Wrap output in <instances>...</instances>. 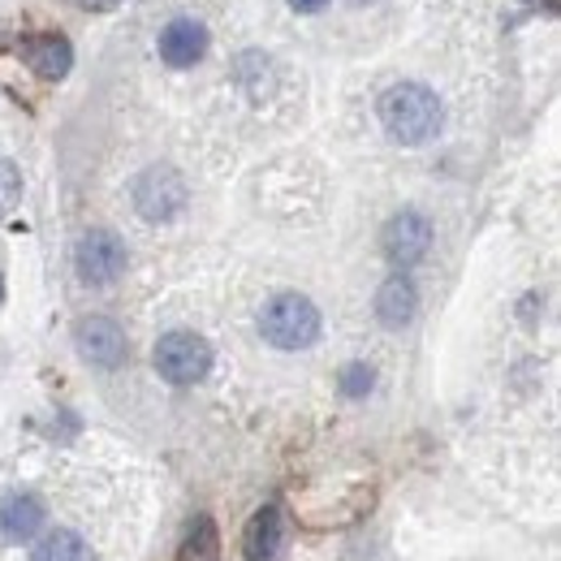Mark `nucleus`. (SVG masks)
<instances>
[{
	"instance_id": "f257e3e1",
	"label": "nucleus",
	"mask_w": 561,
	"mask_h": 561,
	"mask_svg": "<svg viewBox=\"0 0 561 561\" xmlns=\"http://www.w3.org/2000/svg\"><path fill=\"white\" fill-rule=\"evenodd\" d=\"M440 117L445 108L436 91H427L423 82H398L380 95V126L393 142H407V147L427 142L440 130Z\"/></svg>"
},
{
	"instance_id": "f03ea898",
	"label": "nucleus",
	"mask_w": 561,
	"mask_h": 561,
	"mask_svg": "<svg viewBox=\"0 0 561 561\" xmlns=\"http://www.w3.org/2000/svg\"><path fill=\"white\" fill-rule=\"evenodd\" d=\"M260 333L277 351H307L320 337V311L307 294H277L260 311Z\"/></svg>"
},
{
	"instance_id": "7ed1b4c3",
	"label": "nucleus",
	"mask_w": 561,
	"mask_h": 561,
	"mask_svg": "<svg viewBox=\"0 0 561 561\" xmlns=\"http://www.w3.org/2000/svg\"><path fill=\"white\" fill-rule=\"evenodd\" d=\"M156 371L169 380V385H199L211 371V346L199 333H164L156 342Z\"/></svg>"
},
{
	"instance_id": "20e7f679",
	"label": "nucleus",
	"mask_w": 561,
	"mask_h": 561,
	"mask_svg": "<svg viewBox=\"0 0 561 561\" xmlns=\"http://www.w3.org/2000/svg\"><path fill=\"white\" fill-rule=\"evenodd\" d=\"M135 208L151 225L173 220L178 211L186 208V182H182V173L169 169V164H151L147 173H139L135 178Z\"/></svg>"
},
{
	"instance_id": "39448f33",
	"label": "nucleus",
	"mask_w": 561,
	"mask_h": 561,
	"mask_svg": "<svg viewBox=\"0 0 561 561\" xmlns=\"http://www.w3.org/2000/svg\"><path fill=\"white\" fill-rule=\"evenodd\" d=\"M126 242L113 233V229H91L78 238L73 247V268L87 285H113V280L126 273Z\"/></svg>"
},
{
	"instance_id": "423d86ee",
	"label": "nucleus",
	"mask_w": 561,
	"mask_h": 561,
	"mask_svg": "<svg viewBox=\"0 0 561 561\" xmlns=\"http://www.w3.org/2000/svg\"><path fill=\"white\" fill-rule=\"evenodd\" d=\"M73 346H78V354H82L91 367H104V371L122 367L126 354H130L122 324L108 320V316H87V320H78V329H73Z\"/></svg>"
},
{
	"instance_id": "0eeeda50",
	"label": "nucleus",
	"mask_w": 561,
	"mask_h": 561,
	"mask_svg": "<svg viewBox=\"0 0 561 561\" xmlns=\"http://www.w3.org/2000/svg\"><path fill=\"white\" fill-rule=\"evenodd\" d=\"M427 247H432V225H427V216H420V211H398L385 225V233H380V251H385V260L393 268L420 264L423 255H427Z\"/></svg>"
},
{
	"instance_id": "6e6552de",
	"label": "nucleus",
	"mask_w": 561,
	"mask_h": 561,
	"mask_svg": "<svg viewBox=\"0 0 561 561\" xmlns=\"http://www.w3.org/2000/svg\"><path fill=\"white\" fill-rule=\"evenodd\" d=\"M208 53V26L199 18H173L164 31H160V57L173 66V70H186V66H199Z\"/></svg>"
},
{
	"instance_id": "1a4fd4ad",
	"label": "nucleus",
	"mask_w": 561,
	"mask_h": 561,
	"mask_svg": "<svg viewBox=\"0 0 561 561\" xmlns=\"http://www.w3.org/2000/svg\"><path fill=\"white\" fill-rule=\"evenodd\" d=\"M44 518H48V510L35 492H13V496L0 501V531H4L9 545H31L39 536Z\"/></svg>"
},
{
	"instance_id": "9d476101",
	"label": "nucleus",
	"mask_w": 561,
	"mask_h": 561,
	"mask_svg": "<svg viewBox=\"0 0 561 561\" xmlns=\"http://www.w3.org/2000/svg\"><path fill=\"white\" fill-rule=\"evenodd\" d=\"M22 61L31 66V70L39 73V78H48V82H57V78H66L73 66V48L66 35H57V31H44V35H31V39H22Z\"/></svg>"
},
{
	"instance_id": "9b49d317",
	"label": "nucleus",
	"mask_w": 561,
	"mask_h": 561,
	"mask_svg": "<svg viewBox=\"0 0 561 561\" xmlns=\"http://www.w3.org/2000/svg\"><path fill=\"white\" fill-rule=\"evenodd\" d=\"M415 307H420V294H415V280L411 277H389L376 294V320L385 329H407L415 320Z\"/></svg>"
},
{
	"instance_id": "f8f14e48",
	"label": "nucleus",
	"mask_w": 561,
	"mask_h": 561,
	"mask_svg": "<svg viewBox=\"0 0 561 561\" xmlns=\"http://www.w3.org/2000/svg\"><path fill=\"white\" fill-rule=\"evenodd\" d=\"M280 545H285V518H280V510L277 505L255 510V518L247 523V536H242L247 561H277Z\"/></svg>"
},
{
	"instance_id": "ddd939ff",
	"label": "nucleus",
	"mask_w": 561,
	"mask_h": 561,
	"mask_svg": "<svg viewBox=\"0 0 561 561\" xmlns=\"http://www.w3.org/2000/svg\"><path fill=\"white\" fill-rule=\"evenodd\" d=\"M31 561H91V549H87V540H82L78 531L57 527V531H48V536L39 540V549H35Z\"/></svg>"
},
{
	"instance_id": "4468645a",
	"label": "nucleus",
	"mask_w": 561,
	"mask_h": 561,
	"mask_svg": "<svg viewBox=\"0 0 561 561\" xmlns=\"http://www.w3.org/2000/svg\"><path fill=\"white\" fill-rule=\"evenodd\" d=\"M18 204H22V173L9 160H0V220L18 208Z\"/></svg>"
},
{
	"instance_id": "2eb2a0df",
	"label": "nucleus",
	"mask_w": 561,
	"mask_h": 561,
	"mask_svg": "<svg viewBox=\"0 0 561 561\" xmlns=\"http://www.w3.org/2000/svg\"><path fill=\"white\" fill-rule=\"evenodd\" d=\"M186 553H191V558H199V561H211V558H216V527H211V518H195Z\"/></svg>"
},
{
	"instance_id": "dca6fc26",
	"label": "nucleus",
	"mask_w": 561,
	"mask_h": 561,
	"mask_svg": "<svg viewBox=\"0 0 561 561\" xmlns=\"http://www.w3.org/2000/svg\"><path fill=\"white\" fill-rule=\"evenodd\" d=\"M371 385H376V371H371L367 363H351V367L342 371V393H346V398H367Z\"/></svg>"
},
{
	"instance_id": "f3484780",
	"label": "nucleus",
	"mask_w": 561,
	"mask_h": 561,
	"mask_svg": "<svg viewBox=\"0 0 561 561\" xmlns=\"http://www.w3.org/2000/svg\"><path fill=\"white\" fill-rule=\"evenodd\" d=\"M329 0H289V9H298V13H320Z\"/></svg>"
},
{
	"instance_id": "a211bd4d",
	"label": "nucleus",
	"mask_w": 561,
	"mask_h": 561,
	"mask_svg": "<svg viewBox=\"0 0 561 561\" xmlns=\"http://www.w3.org/2000/svg\"><path fill=\"white\" fill-rule=\"evenodd\" d=\"M0 298H4V280H0Z\"/></svg>"
},
{
	"instance_id": "6ab92c4d",
	"label": "nucleus",
	"mask_w": 561,
	"mask_h": 561,
	"mask_svg": "<svg viewBox=\"0 0 561 561\" xmlns=\"http://www.w3.org/2000/svg\"><path fill=\"white\" fill-rule=\"evenodd\" d=\"M358 4H363V0H358Z\"/></svg>"
}]
</instances>
